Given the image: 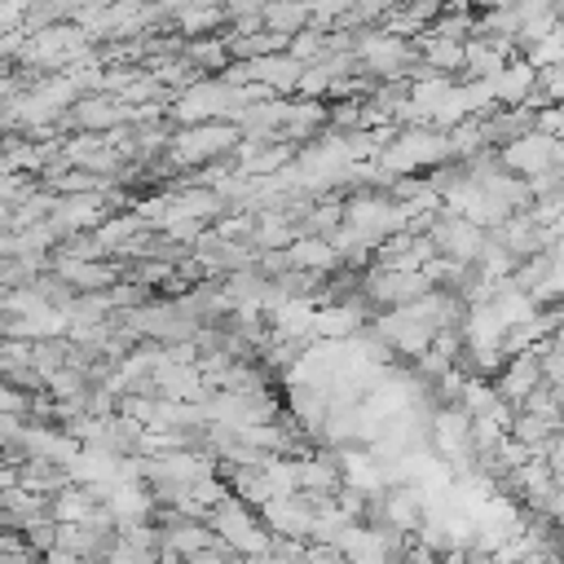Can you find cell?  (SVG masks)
Segmentation results:
<instances>
[{"label": "cell", "mask_w": 564, "mask_h": 564, "mask_svg": "<svg viewBox=\"0 0 564 564\" xmlns=\"http://www.w3.org/2000/svg\"><path fill=\"white\" fill-rule=\"evenodd\" d=\"M207 524H212V533L238 555V560H251V555H264V551H273V533L264 529V520L234 494V498H225L212 516H207Z\"/></svg>", "instance_id": "obj_1"}, {"label": "cell", "mask_w": 564, "mask_h": 564, "mask_svg": "<svg viewBox=\"0 0 564 564\" xmlns=\"http://www.w3.org/2000/svg\"><path fill=\"white\" fill-rule=\"evenodd\" d=\"M238 123H194V128H181L176 137H172V163H207V159H216V154H225V150H234L238 145Z\"/></svg>", "instance_id": "obj_2"}, {"label": "cell", "mask_w": 564, "mask_h": 564, "mask_svg": "<svg viewBox=\"0 0 564 564\" xmlns=\"http://www.w3.org/2000/svg\"><path fill=\"white\" fill-rule=\"evenodd\" d=\"M427 238L436 242V251L445 256V260H458V264H476L480 260V251H485V229L480 225H471L467 216H458V212H441L436 220H432V229H427Z\"/></svg>", "instance_id": "obj_3"}, {"label": "cell", "mask_w": 564, "mask_h": 564, "mask_svg": "<svg viewBox=\"0 0 564 564\" xmlns=\"http://www.w3.org/2000/svg\"><path fill=\"white\" fill-rule=\"evenodd\" d=\"M352 53H357V62H361L370 75H388V79H401L405 66H410V57H414V48H410L405 40L383 35V31L361 35V40L352 44Z\"/></svg>", "instance_id": "obj_4"}, {"label": "cell", "mask_w": 564, "mask_h": 564, "mask_svg": "<svg viewBox=\"0 0 564 564\" xmlns=\"http://www.w3.org/2000/svg\"><path fill=\"white\" fill-rule=\"evenodd\" d=\"M498 163H502L511 176L533 181L538 172L555 167V137H546V132H529V137L502 145V150H498Z\"/></svg>", "instance_id": "obj_5"}, {"label": "cell", "mask_w": 564, "mask_h": 564, "mask_svg": "<svg viewBox=\"0 0 564 564\" xmlns=\"http://www.w3.org/2000/svg\"><path fill=\"white\" fill-rule=\"evenodd\" d=\"M542 383H546V379H542V361H538L533 352H524V357H511V361L502 366V375H498V397H502L507 405H524Z\"/></svg>", "instance_id": "obj_6"}, {"label": "cell", "mask_w": 564, "mask_h": 564, "mask_svg": "<svg viewBox=\"0 0 564 564\" xmlns=\"http://www.w3.org/2000/svg\"><path fill=\"white\" fill-rule=\"evenodd\" d=\"M123 119H132V110L119 97H79V106L70 110V123L93 132V137H106V128L115 132Z\"/></svg>", "instance_id": "obj_7"}, {"label": "cell", "mask_w": 564, "mask_h": 564, "mask_svg": "<svg viewBox=\"0 0 564 564\" xmlns=\"http://www.w3.org/2000/svg\"><path fill=\"white\" fill-rule=\"evenodd\" d=\"M53 273L57 278H66L75 291H84V295H97L101 286L110 291V286H119V269L115 264H101V260H70V256H62L57 264H53Z\"/></svg>", "instance_id": "obj_8"}, {"label": "cell", "mask_w": 564, "mask_h": 564, "mask_svg": "<svg viewBox=\"0 0 564 564\" xmlns=\"http://www.w3.org/2000/svg\"><path fill=\"white\" fill-rule=\"evenodd\" d=\"M101 220V194H75V198H57L48 225L57 234H75V229H88Z\"/></svg>", "instance_id": "obj_9"}, {"label": "cell", "mask_w": 564, "mask_h": 564, "mask_svg": "<svg viewBox=\"0 0 564 564\" xmlns=\"http://www.w3.org/2000/svg\"><path fill=\"white\" fill-rule=\"evenodd\" d=\"M533 88H538V70L524 62V57H516L498 79H494V93H498V106H524L529 97H533Z\"/></svg>", "instance_id": "obj_10"}, {"label": "cell", "mask_w": 564, "mask_h": 564, "mask_svg": "<svg viewBox=\"0 0 564 564\" xmlns=\"http://www.w3.org/2000/svg\"><path fill=\"white\" fill-rule=\"evenodd\" d=\"M286 264L300 273H322V269L339 264V251L330 247V238H295L286 247Z\"/></svg>", "instance_id": "obj_11"}, {"label": "cell", "mask_w": 564, "mask_h": 564, "mask_svg": "<svg viewBox=\"0 0 564 564\" xmlns=\"http://www.w3.org/2000/svg\"><path fill=\"white\" fill-rule=\"evenodd\" d=\"M419 48H423V66L427 70H458V66H467V44L463 40H441V35L419 31Z\"/></svg>", "instance_id": "obj_12"}, {"label": "cell", "mask_w": 564, "mask_h": 564, "mask_svg": "<svg viewBox=\"0 0 564 564\" xmlns=\"http://www.w3.org/2000/svg\"><path fill=\"white\" fill-rule=\"evenodd\" d=\"M326 119H330V110H326L322 101H308V97H304V101H295V106H291V119H286V128H282V132H286V137H308V132H313V128H322Z\"/></svg>", "instance_id": "obj_13"}, {"label": "cell", "mask_w": 564, "mask_h": 564, "mask_svg": "<svg viewBox=\"0 0 564 564\" xmlns=\"http://www.w3.org/2000/svg\"><path fill=\"white\" fill-rule=\"evenodd\" d=\"M220 18H225L220 9H176V31L189 35V40H198V31H212Z\"/></svg>", "instance_id": "obj_14"}]
</instances>
